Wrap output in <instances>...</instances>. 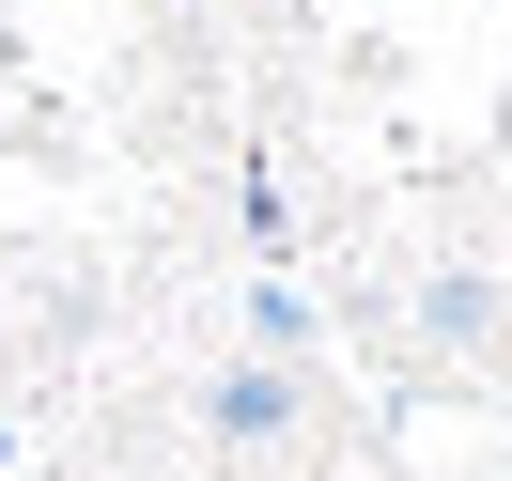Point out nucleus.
Masks as SVG:
<instances>
[{
    "mask_svg": "<svg viewBox=\"0 0 512 481\" xmlns=\"http://www.w3.org/2000/svg\"><path fill=\"white\" fill-rule=\"evenodd\" d=\"M202 450L218 466H295L311 450V388H295V357H218V388H202Z\"/></svg>",
    "mask_w": 512,
    "mask_h": 481,
    "instance_id": "nucleus-1",
    "label": "nucleus"
},
{
    "mask_svg": "<svg viewBox=\"0 0 512 481\" xmlns=\"http://www.w3.org/2000/svg\"><path fill=\"white\" fill-rule=\"evenodd\" d=\"M419 342H435V357H481V342H497V280H419Z\"/></svg>",
    "mask_w": 512,
    "mask_h": 481,
    "instance_id": "nucleus-2",
    "label": "nucleus"
}]
</instances>
